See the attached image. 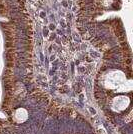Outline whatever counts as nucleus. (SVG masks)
<instances>
[{
	"mask_svg": "<svg viewBox=\"0 0 133 134\" xmlns=\"http://www.w3.org/2000/svg\"><path fill=\"white\" fill-rule=\"evenodd\" d=\"M103 86L110 90H116L117 93L130 92L132 90L131 79L126 78L124 72L120 70H109L103 77Z\"/></svg>",
	"mask_w": 133,
	"mask_h": 134,
	"instance_id": "obj_2",
	"label": "nucleus"
},
{
	"mask_svg": "<svg viewBox=\"0 0 133 134\" xmlns=\"http://www.w3.org/2000/svg\"><path fill=\"white\" fill-rule=\"evenodd\" d=\"M16 134H25V133H24L23 131H21V132H19V133H16Z\"/></svg>",
	"mask_w": 133,
	"mask_h": 134,
	"instance_id": "obj_3",
	"label": "nucleus"
},
{
	"mask_svg": "<svg viewBox=\"0 0 133 134\" xmlns=\"http://www.w3.org/2000/svg\"><path fill=\"white\" fill-rule=\"evenodd\" d=\"M53 134H95L88 122L77 117L63 118L57 122Z\"/></svg>",
	"mask_w": 133,
	"mask_h": 134,
	"instance_id": "obj_1",
	"label": "nucleus"
}]
</instances>
